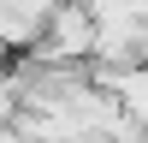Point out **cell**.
<instances>
[{
	"label": "cell",
	"instance_id": "7a4b0ae2",
	"mask_svg": "<svg viewBox=\"0 0 148 143\" xmlns=\"http://www.w3.org/2000/svg\"><path fill=\"white\" fill-rule=\"evenodd\" d=\"M53 12L59 6H42V0H24V6L0 0V54H42Z\"/></svg>",
	"mask_w": 148,
	"mask_h": 143
},
{
	"label": "cell",
	"instance_id": "6da1fadb",
	"mask_svg": "<svg viewBox=\"0 0 148 143\" xmlns=\"http://www.w3.org/2000/svg\"><path fill=\"white\" fill-rule=\"evenodd\" d=\"M36 60H53V66H89V60H95V18L77 12V6H59Z\"/></svg>",
	"mask_w": 148,
	"mask_h": 143
}]
</instances>
